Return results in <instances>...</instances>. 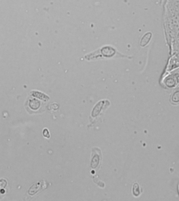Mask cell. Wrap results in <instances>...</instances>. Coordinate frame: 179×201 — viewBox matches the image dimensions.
<instances>
[{
    "mask_svg": "<svg viewBox=\"0 0 179 201\" xmlns=\"http://www.w3.org/2000/svg\"><path fill=\"white\" fill-rule=\"evenodd\" d=\"M101 50H99L100 52L102 53L101 56H103L105 57H111L114 55L115 54V50L112 47H105L102 48Z\"/></svg>",
    "mask_w": 179,
    "mask_h": 201,
    "instance_id": "1",
    "label": "cell"
},
{
    "mask_svg": "<svg viewBox=\"0 0 179 201\" xmlns=\"http://www.w3.org/2000/svg\"><path fill=\"white\" fill-rule=\"evenodd\" d=\"M151 33L148 32L145 35L142 37V38L140 41V45L142 47H144L149 42V40L151 38Z\"/></svg>",
    "mask_w": 179,
    "mask_h": 201,
    "instance_id": "2",
    "label": "cell"
},
{
    "mask_svg": "<svg viewBox=\"0 0 179 201\" xmlns=\"http://www.w3.org/2000/svg\"><path fill=\"white\" fill-rule=\"evenodd\" d=\"M7 185V181L5 180V179H1L0 180V193L3 194L4 193V190L5 189V187Z\"/></svg>",
    "mask_w": 179,
    "mask_h": 201,
    "instance_id": "3",
    "label": "cell"
},
{
    "mask_svg": "<svg viewBox=\"0 0 179 201\" xmlns=\"http://www.w3.org/2000/svg\"><path fill=\"white\" fill-rule=\"evenodd\" d=\"M132 192H133V194L135 196H138L139 194H140L139 185L136 183L134 184L133 189H132Z\"/></svg>",
    "mask_w": 179,
    "mask_h": 201,
    "instance_id": "4",
    "label": "cell"
},
{
    "mask_svg": "<svg viewBox=\"0 0 179 201\" xmlns=\"http://www.w3.org/2000/svg\"><path fill=\"white\" fill-rule=\"evenodd\" d=\"M43 135H44L45 137L49 138V131L48 130V129H45L44 130V131H43Z\"/></svg>",
    "mask_w": 179,
    "mask_h": 201,
    "instance_id": "5",
    "label": "cell"
}]
</instances>
